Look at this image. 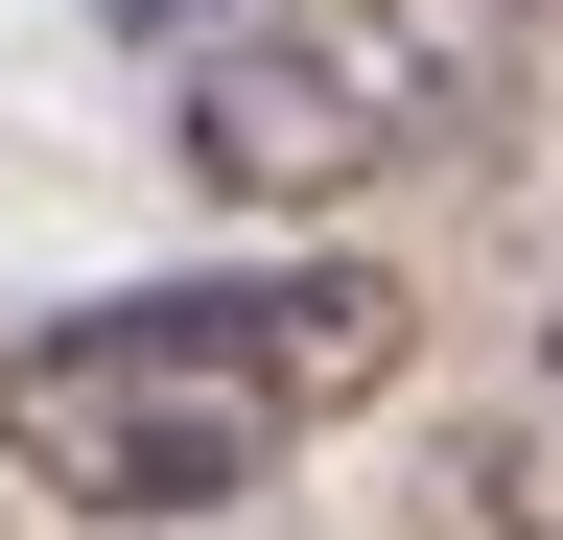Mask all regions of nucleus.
Wrapping results in <instances>:
<instances>
[{"label":"nucleus","mask_w":563,"mask_h":540,"mask_svg":"<svg viewBox=\"0 0 563 540\" xmlns=\"http://www.w3.org/2000/svg\"><path fill=\"white\" fill-rule=\"evenodd\" d=\"M422 353V306L376 258H235V283H118V306H47L0 329V470L95 540H188L235 517L306 423H352Z\"/></svg>","instance_id":"f257e3e1"},{"label":"nucleus","mask_w":563,"mask_h":540,"mask_svg":"<svg viewBox=\"0 0 563 540\" xmlns=\"http://www.w3.org/2000/svg\"><path fill=\"white\" fill-rule=\"evenodd\" d=\"M470 24L446 0H329V24H258V47H188V188L211 212H329V188H376L422 142H470Z\"/></svg>","instance_id":"f03ea898"},{"label":"nucleus","mask_w":563,"mask_h":540,"mask_svg":"<svg viewBox=\"0 0 563 540\" xmlns=\"http://www.w3.org/2000/svg\"><path fill=\"white\" fill-rule=\"evenodd\" d=\"M141 47H258V24H329V0H118Z\"/></svg>","instance_id":"7ed1b4c3"}]
</instances>
